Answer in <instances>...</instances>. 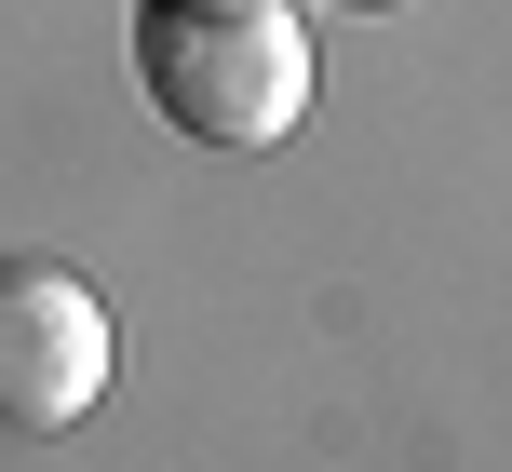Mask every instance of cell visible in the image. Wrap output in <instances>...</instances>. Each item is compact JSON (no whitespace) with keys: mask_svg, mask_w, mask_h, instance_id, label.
I'll list each match as a JSON object with an SVG mask.
<instances>
[{"mask_svg":"<svg viewBox=\"0 0 512 472\" xmlns=\"http://www.w3.org/2000/svg\"><path fill=\"white\" fill-rule=\"evenodd\" d=\"M135 81L203 149H283L310 108L297 0H135Z\"/></svg>","mask_w":512,"mask_h":472,"instance_id":"obj_1","label":"cell"},{"mask_svg":"<svg viewBox=\"0 0 512 472\" xmlns=\"http://www.w3.org/2000/svg\"><path fill=\"white\" fill-rule=\"evenodd\" d=\"M108 405V311L81 270L0 257V432H81Z\"/></svg>","mask_w":512,"mask_h":472,"instance_id":"obj_2","label":"cell"}]
</instances>
